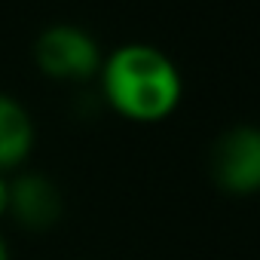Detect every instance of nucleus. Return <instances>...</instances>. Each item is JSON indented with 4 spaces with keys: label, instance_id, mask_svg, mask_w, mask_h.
<instances>
[{
    "label": "nucleus",
    "instance_id": "f257e3e1",
    "mask_svg": "<svg viewBox=\"0 0 260 260\" xmlns=\"http://www.w3.org/2000/svg\"><path fill=\"white\" fill-rule=\"evenodd\" d=\"M107 104L135 122L166 119L181 101V74L166 52L147 43H125L101 61Z\"/></svg>",
    "mask_w": 260,
    "mask_h": 260
},
{
    "label": "nucleus",
    "instance_id": "0eeeda50",
    "mask_svg": "<svg viewBox=\"0 0 260 260\" xmlns=\"http://www.w3.org/2000/svg\"><path fill=\"white\" fill-rule=\"evenodd\" d=\"M0 260H10V251H7V242L0 239Z\"/></svg>",
    "mask_w": 260,
    "mask_h": 260
},
{
    "label": "nucleus",
    "instance_id": "f03ea898",
    "mask_svg": "<svg viewBox=\"0 0 260 260\" xmlns=\"http://www.w3.org/2000/svg\"><path fill=\"white\" fill-rule=\"evenodd\" d=\"M37 68L52 80H89L101 71L98 40L77 25H49L34 40Z\"/></svg>",
    "mask_w": 260,
    "mask_h": 260
},
{
    "label": "nucleus",
    "instance_id": "423d86ee",
    "mask_svg": "<svg viewBox=\"0 0 260 260\" xmlns=\"http://www.w3.org/2000/svg\"><path fill=\"white\" fill-rule=\"evenodd\" d=\"M10 214V181L0 175V217Z\"/></svg>",
    "mask_w": 260,
    "mask_h": 260
},
{
    "label": "nucleus",
    "instance_id": "7ed1b4c3",
    "mask_svg": "<svg viewBox=\"0 0 260 260\" xmlns=\"http://www.w3.org/2000/svg\"><path fill=\"white\" fill-rule=\"evenodd\" d=\"M211 178L233 196L260 190V128L233 125L217 138L211 150Z\"/></svg>",
    "mask_w": 260,
    "mask_h": 260
},
{
    "label": "nucleus",
    "instance_id": "39448f33",
    "mask_svg": "<svg viewBox=\"0 0 260 260\" xmlns=\"http://www.w3.org/2000/svg\"><path fill=\"white\" fill-rule=\"evenodd\" d=\"M34 138L37 132L28 107L19 98L0 92V175L22 166L31 156Z\"/></svg>",
    "mask_w": 260,
    "mask_h": 260
},
{
    "label": "nucleus",
    "instance_id": "20e7f679",
    "mask_svg": "<svg viewBox=\"0 0 260 260\" xmlns=\"http://www.w3.org/2000/svg\"><path fill=\"white\" fill-rule=\"evenodd\" d=\"M61 211H64L61 193L46 175L28 172L10 181V214L25 230H49L58 223Z\"/></svg>",
    "mask_w": 260,
    "mask_h": 260
}]
</instances>
